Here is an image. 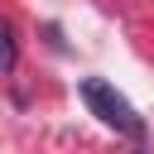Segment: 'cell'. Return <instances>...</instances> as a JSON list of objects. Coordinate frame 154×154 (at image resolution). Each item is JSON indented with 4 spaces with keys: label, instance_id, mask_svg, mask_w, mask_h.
Masks as SVG:
<instances>
[{
    "label": "cell",
    "instance_id": "obj_1",
    "mask_svg": "<svg viewBox=\"0 0 154 154\" xmlns=\"http://www.w3.org/2000/svg\"><path fill=\"white\" fill-rule=\"evenodd\" d=\"M82 101L91 106V116H96L101 125H111V130H120V135H144V120L135 116V106H130L106 77H87V82H82Z\"/></svg>",
    "mask_w": 154,
    "mask_h": 154
},
{
    "label": "cell",
    "instance_id": "obj_2",
    "mask_svg": "<svg viewBox=\"0 0 154 154\" xmlns=\"http://www.w3.org/2000/svg\"><path fill=\"white\" fill-rule=\"evenodd\" d=\"M0 67H14V34L5 19H0Z\"/></svg>",
    "mask_w": 154,
    "mask_h": 154
}]
</instances>
